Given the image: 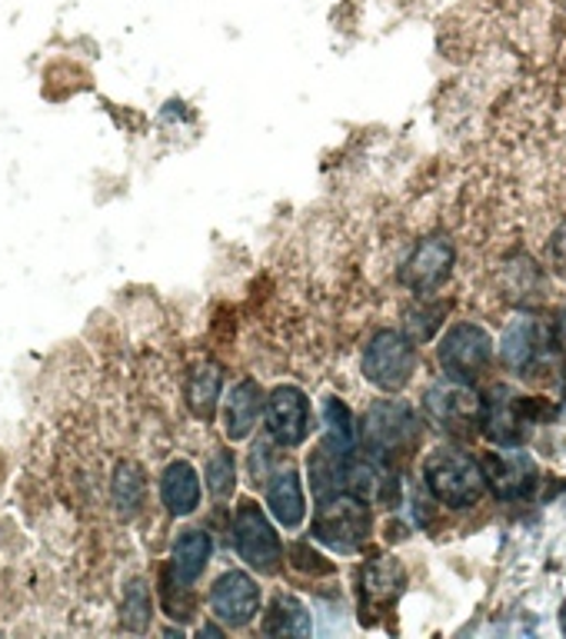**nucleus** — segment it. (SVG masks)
Wrapping results in <instances>:
<instances>
[{
    "label": "nucleus",
    "mask_w": 566,
    "mask_h": 639,
    "mask_svg": "<svg viewBox=\"0 0 566 639\" xmlns=\"http://www.w3.org/2000/svg\"><path fill=\"white\" fill-rule=\"evenodd\" d=\"M420 416L406 400H377L364 413V423L356 426V440L364 453L383 466L414 453L420 443Z\"/></svg>",
    "instance_id": "nucleus-1"
},
{
    "label": "nucleus",
    "mask_w": 566,
    "mask_h": 639,
    "mask_svg": "<svg viewBox=\"0 0 566 639\" xmlns=\"http://www.w3.org/2000/svg\"><path fill=\"white\" fill-rule=\"evenodd\" d=\"M420 476H424L427 493L450 510H470L487 493V476H483L480 460H474L460 447L430 450L420 466Z\"/></svg>",
    "instance_id": "nucleus-2"
},
{
    "label": "nucleus",
    "mask_w": 566,
    "mask_h": 639,
    "mask_svg": "<svg viewBox=\"0 0 566 639\" xmlns=\"http://www.w3.org/2000/svg\"><path fill=\"white\" fill-rule=\"evenodd\" d=\"M374 513L370 503L353 493H334L317 500V513L311 523V537L337 553H353L370 540Z\"/></svg>",
    "instance_id": "nucleus-3"
},
{
    "label": "nucleus",
    "mask_w": 566,
    "mask_h": 639,
    "mask_svg": "<svg viewBox=\"0 0 566 639\" xmlns=\"http://www.w3.org/2000/svg\"><path fill=\"white\" fill-rule=\"evenodd\" d=\"M493 356H496L493 337L480 324H453L437 347L443 377L470 387L490 369Z\"/></svg>",
    "instance_id": "nucleus-4"
},
{
    "label": "nucleus",
    "mask_w": 566,
    "mask_h": 639,
    "mask_svg": "<svg viewBox=\"0 0 566 639\" xmlns=\"http://www.w3.org/2000/svg\"><path fill=\"white\" fill-rule=\"evenodd\" d=\"M364 377L383 393H400L417 369V343L397 330H377L364 347Z\"/></svg>",
    "instance_id": "nucleus-5"
},
{
    "label": "nucleus",
    "mask_w": 566,
    "mask_h": 639,
    "mask_svg": "<svg viewBox=\"0 0 566 639\" xmlns=\"http://www.w3.org/2000/svg\"><path fill=\"white\" fill-rule=\"evenodd\" d=\"M537 423V400L524 397L513 387H493L483 393L480 434L493 447H520Z\"/></svg>",
    "instance_id": "nucleus-6"
},
{
    "label": "nucleus",
    "mask_w": 566,
    "mask_h": 639,
    "mask_svg": "<svg viewBox=\"0 0 566 639\" xmlns=\"http://www.w3.org/2000/svg\"><path fill=\"white\" fill-rule=\"evenodd\" d=\"M424 413L440 434L463 440L480 430L483 397L470 384H456L443 377L424 393Z\"/></svg>",
    "instance_id": "nucleus-7"
},
{
    "label": "nucleus",
    "mask_w": 566,
    "mask_h": 639,
    "mask_svg": "<svg viewBox=\"0 0 566 639\" xmlns=\"http://www.w3.org/2000/svg\"><path fill=\"white\" fill-rule=\"evenodd\" d=\"M234 550L237 556L256 569L274 576L284 563V543L277 537V529L271 523V516L264 513V506H256L253 500H243L234 513Z\"/></svg>",
    "instance_id": "nucleus-8"
},
{
    "label": "nucleus",
    "mask_w": 566,
    "mask_h": 639,
    "mask_svg": "<svg viewBox=\"0 0 566 639\" xmlns=\"http://www.w3.org/2000/svg\"><path fill=\"white\" fill-rule=\"evenodd\" d=\"M483 466V476H487V490L496 497V500H524L533 493L537 487V463L530 453H524L520 447H500L483 453L480 460Z\"/></svg>",
    "instance_id": "nucleus-9"
},
{
    "label": "nucleus",
    "mask_w": 566,
    "mask_h": 639,
    "mask_svg": "<svg viewBox=\"0 0 566 639\" xmlns=\"http://www.w3.org/2000/svg\"><path fill=\"white\" fill-rule=\"evenodd\" d=\"M453 260H456V250H453L450 237H443V234L424 237L414 247V253L406 256V263L400 266V280L414 293H433L453 274Z\"/></svg>",
    "instance_id": "nucleus-10"
},
{
    "label": "nucleus",
    "mask_w": 566,
    "mask_h": 639,
    "mask_svg": "<svg viewBox=\"0 0 566 639\" xmlns=\"http://www.w3.org/2000/svg\"><path fill=\"white\" fill-rule=\"evenodd\" d=\"M264 413L267 434L280 450H293L311 437V400H306L300 387H277L267 397Z\"/></svg>",
    "instance_id": "nucleus-11"
},
{
    "label": "nucleus",
    "mask_w": 566,
    "mask_h": 639,
    "mask_svg": "<svg viewBox=\"0 0 566 639\" xmlns=\"http://www.w3.org/2000/svg\"><path fill=\"white\" fill-rule=\"evenodd\" d=\"M211 613L234 629L253 623V616L261 613V586L243 569L217 576V582L211 586Z\"/></svg>",
    "instance_id": "nucleus-12"
},
{
    "label": "nucleus",
    "mask_w": 566,
    "mask_h": 639,
    "mask_svg": "<svg viewBox=\"0 0 566 639\" xmlns=\"http://www.w3.org/2000/svg\"><path fill=\"white\" fill-rule=\"evenodd\" d=\"M546 347H550V334H546V327L540 324V320L537 316H517L503 330V337L496 343V353H500V363L506 369L530 373L543 360Z\"/></svg>",
    "instance_id": "nucleus-13"
},
{
    "label": "nucleus",
    "mask_w": 566,
    "mask_h": 639,
    "mask_svg": "<svg viewBox=\"0 0 566 639\" xmlns=\"http://www.w3.org/2000/svg\"><path fill=\"white\" fill-rule=\"evenodd\" d=\"M264 390L256 380H237L224 400V434L230 443L247 440L253 434L256 419L264 413Z\"/></svg>",
    "instance_id": "nucleus-14"
},
{
    "label": "nucleus",
    "mask_w": 566,
    "mask_h": 639,
    "mask_svg": "<svg viewBox=\"0 0 566 639\" xmlns=\"http://www.w3.org/2000/svg\"><path fill=\"white\" fill-rule=\"evenodd\" d=\"M267 513L284 526L297 529L306 516V497H303V479L297 469H274L267 479Z\"/></svg>",
    "instance_id": "nucleus-15"
},
{
    "label": "nucleus",
    "mask_w": 566,
    "mask_h": 639,
    "mask_svg": "<svg viewBox=\"0 0 566 639\" xmlns=\"http://www.w3.org/2000/svg\"><path fill=\"white\" fill-rule=\"evenodd\" d=\"M214 543H211V532L203 529H184L180 537L174 540V553H171V573L177 579V586H190L203 576L211 563Z\"/></svg>",
    "instance_id": "nucleus-16"
},
{
    "label": "nucleus",
    "mask_w": 566,
    "mask_h": 639,
    "mask_svg": "<svg viewBox=\"0 0 566 639\" xmlns=\"http://www.w3.org/2000/svg\"><path fill=\"white\" fill-rule=\"evenodd\" d=\"M161 500L171 516H190L200 506V473L187 460H174L161 476Z\"/></svg>",
    "instance_id": "nucleus-17"
},
{
    "label": "nucleus",
    "mask_w": 566,
    "mask_h": 639,
    "mask_svg": "<svg viewBox=\"0 0 566 639\" xmlns=\"http://www.w3.org/2000/svg\"><path fill=\"white\" fill-rule=\"evenodd\" d=\"M221 390H224V373L217 363H197L187 377V406L197 419L211 423L221 403Z\"/></svg>",
    "instance_id": "nucleus-18"
},
{
    "label": "nucleus",
    "mask_w": 566,
    "mask_h": 639,
    "mask_svg": "<svg viewBox=\"0 0 566 639\" xmlns=\"http://www.w3.org/2000/svg\"><path fill=\"white\" fill-rule=\"evenodd\" d=\"M111 497H114V506L124 519H134L140 513L143 497H147V476L134 460L117 463L114 479H111Z\"/></svg>",
    "instance_id": "nucleus-19"
},
{
    "label": "nucleus",
    "mask_w": 566,
    "mask_h": 639,
    "mask_svg": "<svg viewBox=\"0 0 566 639\" xmlns=\"http://www.w3.org/2000/svg\"><path fill=\"white\" fill-rule=\"evenodd\" d=\"M311 629H314L311 613H306V606L297 597H284V593L274 597L267 619H264L267 636H306Z\"/></svg>",
    "instance_id": "nucleus-20"
},
{
    "label": "nucleus",
    "mask_w": 566,
    "mask_h": 639,
    "mask_svg": "<svg viewBox=\"0 0 566 639\" xmlns=\"http://www.w3.org/2000/svg\"><path fill=\"white\" fill-rule=\"evenodd\" d=\"M153 619V600H150V586L143 579H130L124 586V600H121V623L130 632H147Z\"/></svg>",
    "instance_id": "nucleus-21"
},
{
    "label": "nucleus",
    "mask_w": 566,
    "mask_h": 639,
    "mask_svg": "<svg viewBox=\"0 0 566 639\" xmlns=\"http://www.w3.org/2000/svg\"><path fill=\"white\" fill-rule=\"evenodd\" d=\"M403 586V569L397 563V556H380L377 563H370L364 569V593L374 600H390L400 593Z\"/></svg>",
    "instance_id": "nucleus-22"
},
{
    "label": "nucleus",
    "mask_w": 566,
    "mask_h": 639,
    "mask_svg": "<svg viewBox=\"0 0 566 639\" xmlns=\"http://www.w3.org/2000/svg\"><path fill=\"white\" fill-rule=\"evenodd\" d=\"M203 484H207L214 500H230L237 487V460L230 450H214L207 466H203Z\"/></svg>",
    "instance_id": "nucleus-23"
},
{
    "label": "nucleus",
    "mask_w": 566,
    "mask_h": 639,
    "mask_svg": "<svg viewBox=\"0 0 566 639\" xmlns=\"http://www.w3.org/2000/svg\"><path fill=\"white\" fill-rule=\"evenodd\" d=\"M443 313H446L443 303H427V306L420 303V306H414V310H406V320H403L406 337L414 340V343L430 340V337L440 330V324H443Z\"/></svg>",
    "instance_id": "nucleus-24"
},
{
    "label": "nucleus",
    "mask_w": 566,
    "mask_h": 639,
    "mask_svg": "<svg viewBox=\"0 0 566 639\" xmlns=\"http://www.w3.org/2000/svg\"><path fill=\"white\" fill-rule=\"evenodd\" d=\"M324 419H327V437L330 440H337L343 447H356V423H353V416H350L343 400L330 397L324 403Z\"/></svg>",
    "instance_id": "nucleus-25"
},
{
    "label": "nucleus",
    "mask_w": 566,
    "mask_h": 639,
    "mask_svg": "<svg viewBox=\"0 0 566 639\" xmlns=\"http://www.w3.org/2000/svg\"><path fill=\"white\" fill-rule=\"evenodd\" d=\"M290 553L297 556V560H293V566H297V569H311V573H330V569H334L330 563H324V556H320V553H314L306 543H297Z\"/></svg>",
    "instance_id": "nucleus-26"
},
{
    "label": "nucleus",
    "mask_w": 566,
    "mask_h": 639,
    "mask_svg": "<svg viewBox=\"0 0 566 639\" xmlns=\"http://www.w3.org/2000/svg\"><path fill=\"white\" fill-rule=\"evenodd\" d=\"M277 466H274V453H271V447H253V453H250V473H253V484L256 479H271V473H274Z\"/></svg>",
    "instance_id": "nucleus-27"
},
{
    "label": "nucleus",
    "mask_w": 566,
    "mask_h": 639,
    "mask_svg": "<svg viewBox=\"0 0 566 639\" xmlns=\"http://www.w3.org/2000/svg\"><path fill=\"white\" fill-rule=\"evenodd\" d=\"M550 260H553V271L566 280V224H559L550 240Z\"/></svg>",
    "instance_id": "nucleus-28"
},
{
    "label": "nucleus",
    "mask_w": 566,
    "mask_h": 639,
    "mask_svg": "<svg viewBox=\"0 0 566 639\" xmlns=\"http://www.w3.org/2000/svg\"><path fill=\"white\" fill-rule=\"evenodd\" d=\"M553 347L566 353V303L556 310V320H553Z\"/></svg>",
    "instance_id": "nucleus-29"
}]
</instances>
